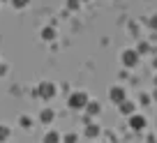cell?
<instances>
[{"label":"cell","mask_w":157,"mask_h":143,"mask_svg":"<svg viewBox=\"0 0 157 143\" xmlns=\"http://www.w3.org/2000/svg\"><path fill=\"white\" fill-rule=\"evenodd\" d=\"M88 99H90V97H88V92H83V90H76V92L69 95L67 106H69V109H74V111H81V109H86Z\"/></svg>","instance_id":"1"},{"label":"cell","mask_w":157,"mask_h":143,"mask_svg":"<svg viewBox=\"0 0 157 143\" xmlns=\"http://www.w3.org/2000/svg\"><path fill=\"white\" fill-rule=\"evenodd\" d=\"M33 95H37V97H42V99H53L56 97V85L51 83V81H42V83L33 90Z\"/></svg>","instance_id":"2"},{"label":"cell","mask_w":157,"mask_h":143,"mask_svg":"<svg viewBox=\"0 0 157 143\" xmlns=\"http://www.w3.org/2000/svg\"><path fill=\"white\" fill-rule=\"evenodd\" d=\"M109 99H111L113 104H123L125 99H127V90H125L123 85H113V88H109Z\"/></svg>","instance_id":"3"},{"label":"cell","mask_w":157,"mask_h":143,"mask_svg":"<svg viewBox=\"0 0 157 143\" xmlns=\"http://www.w3.org/2000/svg\"><path fill=\"white\" fill-rule=\"evenodd\" d=\"M127 125H129L132 132H141V129H146V118L139 115V113H134V115H129V118H127Z\"/></svg>","instance_id":"4"},{"label":"cell","mask_w":157,"mask_h":143,"mask_svg":"<svg viewBox=\"0 0 157 143\" xmlns=\"http://www.w3.org/2000/svg\"><path fill=\"white\" fill-rule=\"evenodd\" d=\"M139 58H141V55H139L134 49L123 51V65H125V67H136V65H139Z\"/></svg>","instance_id":"5"},{"label":"cell","mask_w":157,"mask_h":143,"mask_svg":"<svg viewBox=\"0 0 157 143\" xmlns=\"http://www.w3.org/2000/svg\"><path fill=\"white\" fill-rule=\"evenodd\" d=\"M42 40H44V42L56 40V28H53V25H46V28H42Z\"/></svg>","instance_id":"6"},{"label":"cell","mask_w":157,"mask_h":143,"mask_svg":"<svg viewBox=\"0 0 157 143\" xmlns=\"http://www.w3.org/2000/svg\"><path fill=\"white\" fill-rule=\"evenodd\" d=\"M118 109H120V113H125V115H134V104L127 102V99H125L123 104H118Z\"/></svg>","instance_id":"7"},{"label":"cell","mask_w":157,"mask_h":143,"mask_svg":"<svg viewBox=\"0 0 157 143\" xmlns=\"http://www.w3.org/2000/svg\"><path fill=\"white\" fill-rule=\"evenodd\" d=\"M99 109H102V106H99L95 99H88V104H86V111L90 113V118H93V115H97V113H99Z\"/></svg>","instance_id":"8"},{"label":"cell","mask_w":157,"mask_h":143,"mask_svg":"<svg viewBox=\"0 0 157 143\" xmlns=\"http://www.w3.org/2000/svg\"><path fill=\"white\" fill-rule=\"evenodd\" d=\"M53 118H56V113H53V109H44L42 111V113H39V120H42V122H53Z\"/></svg>","instance_id":"9"},{"label":"cell","mask_w":157,"mask_h":143,"mask_svg":"<svg viewBox=\"0 0 157 143\" xmlns=\"http://www.w3.org/2000/svg\"><path fill=\"white\" fill-rule=\"evenodd\" d=\"M86 136H88V138H97L99 136V127L95 122H88V127H86Z\"/></svg>","instance_id":"10"},{"label":"cell","mask_w":157,"mask_h":143,"mask_svg":"<svg viewBox=\"0 0 157 143\" xmlns=\"http://www.w3.org/2000/svg\"><path fill=\"white\" fill-rule=\"evenodd\" d=\"M42 143H60V134L56 132V129H53V132H46V134H44V141H42Z\"/></svg>","instance_id":"11"},{"label":"cell","mask_w":157,"mask_h":143,"mask_svg":"<svg viewBox=\"0 0 157 143\" xmlns=\"http://www.w3.org/2000/svg\"><path fill=\"white\" fill-rule=\"evenodd\" d=\"M10 138V127L7 125H0V143H5Z\"/></svg>","instance_id":"12"},{"label":"cell","mask_w":157,"mask_h":143,"mask_svg":"<svg viewBox=\"0 0 157 143\" xmlns=\"http://www.w3.org/2000/svg\"><path fill=\"white\" fill-rule=\"evenodd\" d=\"M12 5H14L16 9H25V7L30 5V0H12Z\"/></svg>","instance_id":"13"},{"label":"cell","mask_w":157,"mask_h":143,"mask_svg":"<svg viewBox=\"0 0 157 143\" xmlns=\"http://www.w3.org/2000/svg\"><path fill=\"white\" fill-rule=\"evenodd\" d=\"M134 51H136L139 55H143V53H148V51H150V46H148L146 42H141V44H139V46H136V49H134Z\"/></svg>","instance_id":"14"},{"label":"cell","mask_w":157,"mask_h":143,"mask_svg":"<svg viewBox=\"0 0 157 143\" xmlns=\"http://www.w3.org/2000/svg\"><path fill=\"white\" fill-rule=\"evenodd\" d=\"M81 2H78V0H67V9H72V12H76V9H81Z\"/></svg>","instance_id":"15"},{"label":"cell","mask_w":157,"mask_h":143,"mask_svg":"<svg viewBox=\"0 0 157 143\" xmlns=\"http://www.w3.org/2000/svg\"><path fill=\"white\" fill-rule=\"evenodd\" d=\"M78 138H76V134H65V138H63V143H76Z\"/></svg>","instance_id":"16"},{"label":"cell","mask_w":157,"mask_h":143,"mask_svg":"<svg viewBox=\"0 0 157 143\" xmlns=\"http://www.w3.org/2000/svg\"><path fill=\"white\" fill-rule=\"evenodd\" d=\"M148 25H150L152 30H157V14H152L150 19H148Z\"/></svg>","instance_id":"17"},{"label":"cell","mask_w":157,"mask_h":143,"mask_svg":"<svg viewBox=\"0 0 157 143\" xmlns=\"http://www.w3.org/2000/svg\"><path fill=\"white\" fill-rule=\"evenodd\" d=\"M21 127H30V118L28 115H21Z\"/></svg>","instance_id":"18"},{"label":"cell","mask_w":157,"mask_h":143,"mask_svg":"<svg viewBox=\"0 0 157 143\" xmlns=\"http://www.w3.org/2000/svg\"><path fill=\"white\" fill-rule=\"evenodd\" d=\"M150 102V95H141V104H148Z\"/></svg>","instance_id":"19"},{"label":"cell","mask_w":157,"mask_h":143,"mask_svg":"<svg viewBox=\"0 0 157 143\" xmlns=\"http://www.w3.org/2000/svg\"><path fill=\"white\" fill-rule=\"evenodd\" d=\"M5 72H7V65H2V62H0V76L5 74Z\"/></svg>","instance_id":"20"},{"label":"cell","mask_w":157,"mask_h":143,"mask_svg":"<svg viewBox=\"0 0 157 143\" xmlns=\"http://www.w3.org/2000/svg\"><path fill=\"white\" fill-rule=\"evenodd\" d=\"M152 65H155V69H157V55H155V60H152Z\"/></svg>","instance_id":"21"},{"label":"cell","mask_w":157,"mask_h":143,"mask_svg":"<svg viewBox=\"0 0 157 143\" xmlns=\"http://www.w3.org/2000/svg\"><path fill=\"white\" fill-rule=\"evenodd\" d=\"M152 97H155V99H157V88H155V92H152Z\"/></svg>","instance_id":"22"},{"label":"cell","mask_w":157,"mask_h":143,"mask_svg":"<svg viewBox=\"0 0 157 143\" xmlns=\"http://www.w3.org/2000/svg\"><path fill=\"white\" fill-rule=\"evenodd\" d=\"M155 88H157V76H155Z\"/></svg>","instance_id":"23"},{"label":"cell","mask_w":157,"mask_h":143,"mask_svg":"<svg viewBox=\"0 0 157 143\" xmlns=\"http://www.w3.org/2000/svg\"><path fill=\"white\" fill-rule=\"evenodd\" d=\"M78 2H88V0H78Z\"/></svg>","instance_id":"24"}]
</instances>
